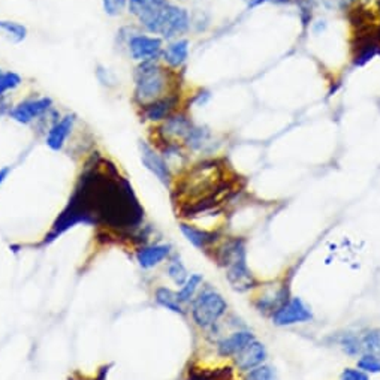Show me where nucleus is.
<instances>
[{
    "label": "nucleus",
    "instance_id": "1",
    "mask_svg": "<svg viewBox=\"0 0 380 380\" xmlns=\"http://www.w3.org/2000/svg\"><path fill=\"white\" fill-rule=\"evenodd\" d=\"M168 84V69L155 61H144L135 73V96L143 105H148L167 96Z\"/></svg>",
    "mask_w": 380,
    "mask_h": 380
},
{
    "label": "nucleus",
    "instance_id": "2",
    "mask_svg": "<svg viewBox=\"0 0 380 380\" xmlns=\"http://www.w3.org/2000/svg\"><path fill=\"white\" fill-rule=\"evenodd\" d=\"M144 28L150 33L160 35L162 40H179V36L190 29V16L184 8L168 2L144 24Z\"/></svg>",
    "mask_w": 380,
    "mask_h": 380
},
{
    "label": "nucleus",
    "instance_id": "3",
    "mask_svg": "<svg viewBox=\"0 0 380 380\" xmlns=\"http://www.w3.org/2000/svg\"><path fill=\"white\" fill-rule=\"evenodd\" d=\"M227 310L225 298L214 289H206L194 299L192 318L201 328H211Z\"/></svg>",
    "mask_w": 380,
    "mask_h": 380
},
{
    "label": "nucleus",
    "instance_id": "4",
    "mask_svg": "<svg viewBox=\"0 0 380 380\" xmlns=\"http://www.w3.org/2000/svg\"><path fill=\"white\" fill-rule=\"evenodd\" d=\"M222 179V170L216 162L201 163L189 174L183 183V192L186 195H198L204 198L207 194L214 192L211 189H218Z\"/></svg>",
    "mask_w": 380,
    "mask_h": 380
},
{
    "label": "nucleus",
    "instance_id": "5",
    "mask_svg": "<svg viewBox=\"0 0 380 380\" xmlns=\"http://www.w3.org/2000/svg\"><path fill=\"white\" fill-rule=\"evenodd\" d=\"M313 319L310 307L298 297L287 299L283 306L273 313V323L277 326H290L297 323H306Z\"/></svg>",
    "mask_w": 380,
    "mask_h": 380
},
{
    "label": "nucleus",
    "instance_id": "6",
    "mask_svg": "<svg viewBox=\"0 0 380 380\" xmlns=\"http://www.w3.org/2000/svg\"><path fill=\"white\" fill-rule=\"evenodd\" d=\"M163 40L159 36H147L136 33L129 40V53L138 61H155L162 57Z\"/></svg>",
    "mask_w": 380,
    "mask_h": 380
},
{
    "label": "nucleus",
    "instance_id": "7",
    "mask_svg": "<svg viewBox=\"0 0 380 380\" xmlns=\"http://www.w3.org/2000/svg\"><path fill=\"white\" fill-rule=\"evenodd\" d=\"M53 105V100L49 97H37L29 99L18 104L14 109L9 112L12 120H16L20 124H29L37 117H41Z\"/></svg>",
    "mask_w": 380,
    "mask_h": 380
},
{
    "label": "nucleus",
    "instance_id": "8",
    "mask_svg": "<svg viewBox=\"0 0 380 380\" xmlns=\"http://www.w3.org/2000/svg\"><path fill=\"white\" fill-rule=\"evenodd\" d=\"M226 278L232 286V289L238 290V292H246V290H250L251 287L256 286V278L247 267L246 256L239 258L227 265Z\"/></svg>",
    "mask_w": 380,
    "mask_h": 380
},
{
    "label": "nucleus",
    "instance_id": "9",
    "mask_svg": "<svg viewBox=\"0 0 380 380\" xmlns=\"http://www.w3.org/2000/svg\"><path fill=\"white\" fill-rule=\"evenodd\" d=\"M139 150H141V159H143V163L146 165V168L153 172L163 184H170L171 168L168 162L165 160L158 151L146 141L139 143Z\"/></svg>",
    "mask_w": 380,
    "mask_h": 380
},
{
    "label": "nucleus",
    "instance_id": "10",
    "mask_svg": "<svg viewBox=\"0 0 380 380\" xmlns=\"http://www.w3.org/2000/svg\"><path fill=\"white\" fill-rule=\"evenodd\" d=\"M235 365L238 370L242 372H249L255 367H259L263 364V361L267 360V349L262 343H259L258 340H253L251 343L235 355Z\"/></svg>",
    "mask_w": 380,
    "mask_h": 380
},
{
    "label": "nucleus",
    "instance_id": "11",
    "mask_svg": "<svg viewBox=\"0 0 380 380\" xmlns=\"http://www.w3.org/2000/svg\"><path fill=\"white\" fill-rule=\"evenodd\" d=\"M179 105V97L175 95H167L162 99L144 105V116L150 121H162L172 116L174 109Z\"/></svg>",
    "mask_w": 380,
    "mask_h": 380
},
{
    "label": "nucleus",
    "instance_id": "12",
    "mask_svg": "<svg viewBox=\"0 0 380 380\" xmlns=\"http://www.w3.org/2000/svg\"><path fill=\"white\" fill-rule=\"evenodd\" d=\"M73 124H75V117L72 116V114H68V116L57 120V123L53 126V128H49L48 131L47 146L54 151L61 150L66 143L68 136L71 135L73 129Z\"/></svg>",
    "mask_w": 380,
    "mask_h": 380
},
{
    "label": "nucleus",
    "instance_id": "13",
    "mask_svg": "<svg viewBox=\"0 0 380 380\" xmlns=\"http://www.w3.org/2000/svg\"><path fill=\"white\" fill-rule=\"evenodd\" d=\"M253 340H256L255 336H253L250 331H237L232 336L223 338L219 346V355L225 358H231L238 355L243 349H246Z\"/></svg>",
    "mask_w": 380,
    "mask_h": 380
},
{
    "label": "nucleus",
    "instance_id": "14",
    "mask_svg": "<svg viewBox=\"0 0 380 380\" xmlns=\"http://www.w3.org/2000/svg\"><path fill=\"white\" fill-rule=\"evenodd\" d=\"M189 59V41L175 40L170 42L162 52V60L172 69L182 68Z\"/></svg>",
    "mask_w": 380,
    "mask_h": 380
},
{
    "label": "nucleus",
    "instance_id": "15",
    "mask_svg": "<svg viewBox=\"0 0 380 380\" xmlns=\"http://www.w3.org/2000/svg\"><path fill=\"white\" fill-rule=\"evenodd\" d=\"M171 247L167 244H158L144 247L138 251L136 259L143 268H153L170 255Z\"/></svg>",
    "mask_w": 380,
    "mask_h": 380
},
{
    "label": "nucleus",
    "instance_id": "16",
    "mask_svg": "<svg viewBox=\"0 0 380 380\" xmlns=\"http://www.w3.org/2000/svg\"><path fill=\"white\" fill-rule=\"evenodd\" d=\"M180 230L183 232V235L186 237L187 242L192 243L196 249L204 250V249L210 247L214 242H216V234L204 231V230H199V227H195L192 225L182 223Z\"/></svg>",
    "mask_w": 380,
    "mask_h": 380
},
{
    "label": "nucleus",
    "instance_id": "17",
    "mask_svg": "<svg viewBox=\"0 0 380 380\" xmlns=\"http://www.w3.org/2000/svg\"><path fill=\"white\" fill-rule=\"evenodd\" d=\"M0 36L12 44H20L28 37V28L17 21L0 20Z\"/></svg>",
    "mask_w": 380,
    "mask_h": 380
},
{
    "label": "nucleus",
    "instance_id": "18",
    "mask_svg": "<svg viewBox=\"0 0 380 380\" xmlns=\"http://www.w3.org/2000/svg\"><path fill=\"white\" fill-rule=\"evenodd\" d=\"M187 380H237L231 367L219 370H195L189 372Z\"/></svg>",
    "mask_w": 380,
    "mask_h": 380
},
{
    "label": "nucleus",
    "instance_id": "19",
    "mask_svg": "<svg viewBox=\"0 0 380 380\" xmlns=\"http://www.w3.org/2000/svg\"><path fill=\"white\" fill-rule=\"evenodd\" d=\"M168 0H129V11L139 20L167 5Z\"/></svg>",
    "mask_w": 380,
    "mask_h": 380
},
{
    "label": "nucleus",
    "instance_id": "20",
    "mask_svg": "<svg viewBox=\"0 0 380 380\" xmlns=\"http://www.w3.org/2000/svg\"><path fill=\"white\" fill-rule=\"evenodd\" d=\"M155 298H156L159 306L165 307L167 310H171L174 313L184 314V310L182 307V302L179 301V298H177V294L172 292L171 289H168V287H159V289H156Z\"/></svg>",
    "mask_w": 380,
    "mask_h": 380
},
{
    "label": "nucleus",
    "instance_id": "21",
    "mask_svg": "<svg viewBox=\"0 0 380 380\" xmlns=\"http://www.w3.org/2000/svg\"><path fill=\"white\" fill-rule=\"evenodd\" d=\"M361 348L364 353H372L380 358V328H373L361 337Z\"/></svg>",
    "mask_w": 380,
    "mask_h": 380
},
{
    "label": "nucleus",
    "instance_id": "22",
    "mask_svg": "<svg viewBox=\"0 0 380 380\" xmlns=\"http://www.w3.org/2000/svg\"><path fill=\"white\" fill-rule=\"evenodd\" d=\"M202 280H204V278H202L201 274H192V275H190L187 278V282L182 286V289L179 290V292H177V298H179V301L180 302H189L190 299H194V295L198 290L199 285L202 283Z\"/></svg>",
    "mask_w": 380,
    "mask_h": 380
},
{
    "label": "nucleus",
    "instance_id": "23",
    "mask_svg": "<svg viewBox=\"0 0 380 380\" xmlns=\"http://www.w3.org/2000/svg\"><path fill=\"white\" fill-rule=\"evenodd\" d=\"M357 367L367 374H379L380 373V358L372 353H362L357 362Z\"/></svg>",
    "mask_w": 380,
    "mask_h": 380
},
{
    "label": "nucleus",
    "instance_id": "24",
    "mask_svg": "<svg viewBox=\"0 0 380 380\" xmlns=\"http://www.w3.org/2000/svg\"><path fill=\"white\" fill-rule=\"evenodd\" d=\"M168 275L177 286H183L189 278V273L180 261H172L168 265Z\"/></svg>",
    "mask_w": 380,
    "mask_h": 380
},
{
    "label": "nucleus",
    "instance_id": "25",
    "mask_svg": "<svg viewBox=\"0 0 380 380\" xmlns=\"http://www.w3.org/2000/svg\"><path fill=\"white\" fill-rule=\"evenodd\" d=\"M246 380H277L275 370L271 365H259L247 372Z\"/></svg>",
    "mask_w": 380,
    "mask_h": 380
},
{
    "label": "nucleus",
    "instance_id": "26",
    "mask_svg": "<svg viewBox=\"0 0 380 380\" xmlns=\"http://www.w3.org/2000/svg\"><path fill=\"white\" fill-rule=\"evenodd\" d=\"M21 84V77L16 72H0V96L14 90Z\"/></svg>",
    "mask_w": 380,
    "mask_h": 380
},
{
    "label": "nucleus",
    "instance_id": "27",
    "mask_svg": "<svg viewBox=\"0 0 380 380\" xmlns=\"http://www.w3.org/2000/svg\"><path fill=\"white\" fill-rule=\"evenodd\" d=\"M340 346L348 355H352V357H353V355H358V353L362 352L361 338L355 337L353 334H345L343 337H341Z\"/></svg>",
    "mask_w": 380,
    "mask_h": 380
},
{
    "label": "nucleus",
    "instance_id": "28",
    "mask_svg": "<svg viewBox=\"0 0 380 380\" xmlns=\"http://www.w3.org/2000/svg\"><path fill=\"white\" fill-rule=\"evenodd\" d=\"M129 5V0H102V6L105 14L109 17H119L126 11Z\"/></svg>",
    "mask_w": 380,
    "mask_h": 380
},
{
    "label": "nucleus",
    "instance_id": "29",
    "mask_svg": "<svg viewBox=\"0 0 380 380\" xmlns=\"http://www.w3.org/2000/svg\"><path fill=\"white\" fill-rule=\"evenodd\" d=\"M340 380H370L369 374L364 373L362 370H360L358 367L357 369H352V367H348L340 374Z\"/></svg>",
    "mask_w": 380,
    "mask_h": 380
},
{
    "label": "nucleus",
    "instance_id": "30",
    "mask_svg": "<svg viewBox=\"0 0 380 380\" xmlns=\"http://www.w3.org/2000/svg\"><path fill=\"white\" fill-rule=\"evenodd\" d=\"M9 172H11V168L9 167H4L2 170H0V186H2L5 183V180L8 179Z\"/></svg>",
    "mask_w": 380,
    "mask_h": 380
}]
</instances>
